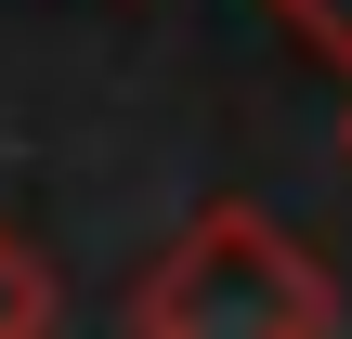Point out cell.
Here are the masks:
<instances>
[{
	"label": "cell",
	"mask_w": 352,
	"mask_h": 339,
	"mask_svg": "<svg viewBox=\"0 0 352 339\" xmlns=\"http://www.w3.org/2000/svg\"><path fill=\"white\" fill-rule=\"evenodd\" d=\"M327 314H340L327 274H314L274 222H248V209L196 222L183 261L144 287V327H327Z\"/></svg>",
	"instance_id": "obj_1"
},
{
	"label": "cell",
	"mask_w": 352,
	"mask_h": 339,
	"mask_svg": "<svg viewBox=\"0 0 352 339\" xmlns=\"http://www.w3.org/2000/svg\"><path fill=\"white\" fill-rule=\"evenodd\" d=\"M274 13H287L314 52H340V65H352V0H274Z\"/></svg>",
	"instance_id": "obj_2"
},
{
	"label": "cell",
	"mask_w": 352,
	"mask_h": 339,
	"mask_svg": "<svg viewBox=\"0 0 352 339\" xmlns=\"http://www.w3.org/2000/svg\"><path fill=\"white\" fill-rule=\"evenodd\" d=\"M340 144H352V131H340Z\"/></svg>",
	"instance_id": "obj_3"
}]
</instances>
